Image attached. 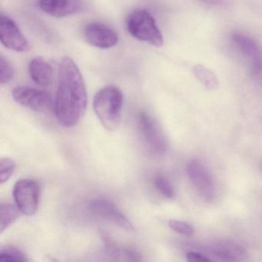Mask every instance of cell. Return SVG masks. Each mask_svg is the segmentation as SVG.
<instances>
[{"label": "cell", "instance_id": "6da1fadb", "mask_svg": "<svg viewBox=\"0 0 262 262\" xmlns=\"http://www.w3.org/2000/svg\"><path fill=\"white\" fill-rule=\"evenodd\" d=\"M88 96L83 77L70 57L61 60L54 111L58 122L65 128L77 125L86 110Z\"/></svg>", "mask_w": 262, "mask_h": 262}, {"label": "cell", "instance_id": "7a4b0ae2", "mask_svg": "<svg viewBox=\"0 0 262 262\" xmlns=\"http://www.w3.org/2000/svg\"><path fill=\"white\" fill-rule=\"evenodd\" d=\"M123 95L117 87L101 89L94 97L93 108L104 128L114 132L119 128L122 119Z\"/></svg>", "mask_w": 262, "mask_h": 262}, {"label": "cell", "instance_id": "3957f363", "mask_svg": "<svg viewBox=\"0 0 262 262\" xmlns=\"http://www.w3.org/2000/svg\"><path fill=\"white\" fill-rule=\"evenodd\" d=\"M128 33L139 40L155 47H162L164 43L162 32L158 27L156 19L146 10L136 9L127 19Z\"/></svg>", "mask_w": 262, "mask_h": 262}, {"label": "cell", "instance_id": "277c9868", "mask_svg": "<svg viewBox=\"0 0 262 262\" xmlns=\"http://www.w3.org/2000/svg\"><path fill=\"white\" fill-rule=\"evenodd\" d=\"M15 204L21 213L32 216L39 208L40 188L39 184L33 179H21L16 182L13 188Z\"/></svg>", "mask_w": 262, "mask_h": 262}, {"label": "cell", "instance_id": "5b68a950", "mask_svg": "<svg viewBox=\"0 0 262 262\" xmlns=\"http://www.w3.org/2000/svg\"><path fill=\"white\" fill-rule=\"evenodd\" d=\"M186 171L199 194L205 200L212 201L216 196L215 182L206 165L198 159H191L187 164Z\"/></svg>", "mask_w": 262, "mask_h": 262}, {"label": "cell", "instance_id": "8992f818", "mask_svg": "<svg viewBox=\"0 0 262 262\" xmlns=\"http://www.w3.org/2000/svg\"><path fill=\"white\" fill-rule=\"evenodd\" d=\"M139 131L150 148L158 155H164L168 151L166 136L159 123L148 113L142 112L138 117Z\"/></svg>", "mask_w": 262, "mask_h": 262}, {"label": "cell", "instance_id": "52a82bcc", "mask_svg": "<svg viewBox=\"0 0 262 262\" xmlns=\"http://www.w3.org/2000/svg\"><path fill=\"white\" fill-rule=\"evenodd\" d=\"M89 210L96 217L104 219L127 231L135 230L132 222L116 205L105 198H96L89 204Z\"/></svg>", "mask_w": 262, "mask_h": 262}, {"label": "cell", "instance_id": "ba28073f", "mask_svg": "<svg viewBox=\"0 0 262 262\" xmlns=\"http://www.w3.org/2000/svg\"><path fill=\"white\" fill-rule=\"evenodd\" d=\"M13 99L23 106L36 112L47 111L52 105L50 93L31 87H16L12 92Z\"/></svg>", "mask_w": 262, "mask_h": 262}, {"label": "cell", "instance_id": "9c48e42d", "mask_svg": "<svg viewBox=\"0 0 262 262\" xmlns=\"http://www.w3.org/2000/svg\"><path fill=\"white\" fill-rule=\"evenodd\" d=\"M0 40L6 48L13 51L22 53L30 49L28 41L16 23L4 15L0 16Z\"/></svg>", "mask_w": 262, "mask_h": 262}, {"label": "cell", "instance_id": "30bf717a", "mask_svg": "<svg viewBox=\"0 0 262 262\" xmlns=\"http://www.w3.org/2000/svg\"><path fill=\"white\" fill-rule=\"evenodd\" d=\"M84 36L90 45L99 49L113 48L119 42V36L113 29L99 23L87 24Z\"/></svg>", "mask_w": 262, "mask_h": 262}, {"label": "cell", "instance_id": "8fae6325", "mask_svg": "<svg viewBox=\"0 0 262 262\" xmlns=\"http://www.w3.org/2000/svg\"><path fill=\"white\" fill-rule=\"evenodd\" d=\"M232 42L251 63L252 71L262 73V51L258 44L251 38L239 33L233 35Z\"/></svg>", "mask_w": 262, "mask_h": 262}, {"label": "cell", "instance_id": "7c38bea8", "mask_svg": "<svg viewBox=\"0 0 262 262\" xmlns=\"http://www.w3.org/2000/svg\"><path fill=\"white\" fill-rule=\"evenodd\" d=\"M44 13L56 18H63L79 13L83 7L82 0H39Z\"/></svg>", "mask_w": 262, "mask_h": 262}, {"label": "cell", "instance_id": "4fadbf2b", "mask_svg": "<svg viewBox=\"0 0 262 262\" xmlns=\"http://www.w3.org/2000/svg\"><path fill=\"white\" fill-rule=\"evenodd\" d=\"M209 251L216 258L225 261L243 260L248 256L245 247L232 240L219 241L211 245Z\"/></svg>", "mask_w": 262, "mask_h": 262}, {"label": "cell", "instance_id": "5bb4252c", "mask_svg": "<svg viewBox=\"0 0 262 262\" xmlns=\"http://www.w3.org/2000/svg\"><path fill=\"white\" fill-rule=\"evenodd\" d=\"M30 77L41 86H49L53 80V70L51 66L41 57L32 59L29 66Z\"/></svg>", "mask_w": 262, "mask_h": 262}, {"label": "cell", "instance_id": "9a60e30c", "mask_svg": "<svg viewBox=\"0 0 262 262\" xmlns=\"http://www.w3.org/2000/svg\"><path fill=\"white\" fill-rule=\"evenodd\" d=\"M21 211L16 205L2 202L0 205V232L3 233L20 217Z\"/></svg>", "mask_w": 262, "mask_h": 262}, {"label": "cell", "instance_id": "2e32d148", "mask_svg": "<svg viewBox=\"0 0 262 262\" xmlns=\"http://www.w3.org/2000/svg\"><path fill=\"white\" fill-rule=\"evenodd\" d=\"M194 76L197 78L198 80L205 87L210 90H216L219 86L217 78L214 76V73L202 67V66H197L194 68Z\"/></svg>", "mask_w": 262, "mask_h": 262}, {"label": "cell", "instance_id": "e0dca14e", "mask_svg": "<svg viewBox=\"0 0 262 262\" xmlns=\"http://www.w3.org/2000/svg\"><path fill=\"white\" fill-rule=\"evenodd\" d=\"M28 258L24 252L16 247H1L0 248V261H27Z\"/></svg>", "mask_w": 262, "mask_h": 262}, {"label": "cell", "instance_id": "ac0fdd59", "mask_svg": "<svg viewBox=\"0 0 262 262\" xmlns=\"http://www.w3.org/2000/svg\"><path fill=\"white\" fill-rule=\"evenodd\" d=\"M154 185L156 189L167 199H173L176 196V191L174 187L169 180L165 176H156L154 179Z\"/></svg>", "mask_w": 262, "mask_h": 262}, {"label": "cell", "instance_id": "d6986e66", "mask_svg": "<svg viewBox=\"0 0 262 262\" xmlns=\"http://www.w3.org/2000/svg\"><path fill=\"white\" fill-rule=\"evenodd\" d=\"M16 168V162L11 158L0 159V183L4 184L10 180Z\"/></svg>", "mask_w": 262, "mask_h": 262}, {"label": "cell", "instance_id": "ffe728a7", "mask_svg": "<svg viewBox=\"0 0 262 262\" xmlns=\"http://www.w3.org/2000/svg\"><path fill=\"white\" fill-rule=\"evenodd\" d=\"M14 76V69L10 62L4 56H0V83H8Z\"/></svg>", "mask_w": 262, "mask_h": 262}, {"label": "cell", "instance_id": "44dd1931", "mask_svg": "<svg viewBox=\"0 0 262 262\" xmlns=\"http://www.w3.org/2000/svg\"><path fill=\"white\" fill-rule=\"evenodd\" d=\"M168 226L173 231L185 236H192L194 234V228L191 224L184 221L170 220Z\"/></svg>", "mask_w": 262, "mask_h": 262}, {"label": "cell", "instance_id": "7402d4cb", "mask_svg": "<svg viewBox=\"0 0 262 262\" xmlns=\"http://www.w3.org/2000/svg\"><path fill=\"white\" fill-rule=\"evenodd\" d=\"M186 260L189 262L211 261V259L196 251H188L186 254Z\"/></svg>", "mask_w": 262, "mask_h": 262}, {"label": "cell", "instance_id": "603a6c76", "mask_svg": "<svg viewBox=\"0 0 262 262\" xmlns=\"http://www.w3.org/2000/svg\"><path fill=\"white\" fill-rule=\"evenodd\" d=\"M199 1L208 5H217L220 3V0H199Z\"/></svg>", "mask_w": 262, "mask_h": 262}]
</instances>
